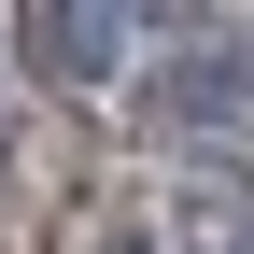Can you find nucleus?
Wrapping results in <instances>:
<instances>
[{
	"instance_id": "nucleus-4",
	"label": "nucleus",
	"mask_w": 254,
	"mask_h": 254,
	"mask_svg": "<svg viewBox=\"0 0 254 254\" xmlns=\"http://www.w3.org/2000/svg\"><path fill=\"white\" fill-rule=\"evenodd\" d=\"M240 254H254V240H240Z\"/></svg>"
},
{
	"instance_id": "nucleus-3",
	"label": "nucleus",
	"mask_w": 254,
	"mask_h": 254,
	"mask_svg": "<svg viewBox=\"0 0 254 254\" xmlns=\"http://www.w3.org/2000/svg\"><path fill=\"white\" fill-rule=\"evenodd\" d=\"M85 254H155V240H85Z\"/></svg>"
},
{
	"instance_id": "nucleus-2",
	"label": "nucleus",
	"mask_w": 254,
	"mask_h": 254,
	"mask_svg": "<svg viewBox=\"0 0 254 254\" xmlns=\"http://www.w3.org/2000/svg\"><path fill=\"white\" fill-rule=\"evenodd\" d=\"M141 28H155V14H99V0H28V14H14V57H28L43 85H71V99H99V85L127 71V43H141Z\"/></svg>"
},
{
	"instance_id": "nucleus-1",
	"label": "nucleus",
	"mask_w": 254,
	"mask_h": 254,
	"mask_svg": "<svg viewBox=\"0 0 254 254\" xmlns=\"http://www.w3.org/2000/svg\"><path fill=\"white\" fill-rule=\"evenodd\" d=\"M141 127L170 155H254V57H226V43H184L170 71L141 85Z\"/></svg>"
}]
</instances>
